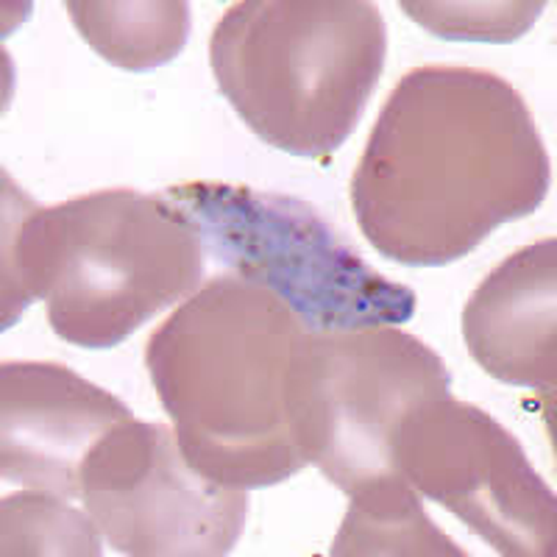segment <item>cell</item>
Segmentation results:
<instances>
[{"mask_svg": "<svg viewBox=\"0 0 557 557\" xmlns=\"http://www.w3.org/2000/svg\"><path fill=\"white\" fill-rule=\"evenodd\" d=\"M549 182V153L513 84L487 70L426 64L382 107L351 178V207L382 257L435 268L532 215Z\"/></svg>", "mask_w": 557, "mask_h": 557, "instance_id": "1", "label": "cell"}, {"mask_svg": "<svg viewBox=\"0 0 557 557\" xmlns=\"http://www.w3.org/2000/svg\"><path fill=\"white\" fill-rule=\"evenodd\" d=\"M307 335L276 293L243 276L209 278L153 330L146 366L193 469L243 491L305 469L290 382Z\"/></svg>", "mask_w": 557, "mask_h": 557, "instance_id": "2", "label": "cell"}, {"mask_svg": "<svg viewBox=\"0 0 557 557\" xmlns=\"http://www.w3.org/2000/svg\"><path fill=\"white\" fill-rule=\"evenodd\" d=\"M3 330L45 301L51 330L82 348H112L203 282V237L165 193L114 187L37 207L9 184Z\"/></svg>", "mask_w": 557, "mask_h": 557, "instance_id": "3", "label": "cell"}, {"mask_svg": "<svg viewBox=\"0 0 557 557\" xmlns=\"http://www.w3.org/2000/svg\"><path fill=\"white\" fill-rule=\"evenodd\" d=\"M387 28L366 0H246L209 39L218 89L248 128L293 157L351 137L380 84Z\"/></svg>", "mask_w": 557, "mask_h": 557, "instance_id": "4", "label": "cell"}, {"mask_svg": "<svg viewBox=\"0 0 557 557\" xmlns=\"http://www.w3.org/2000/svg\"><path fill=\"white\" fill-rule=\"evenodd\" d=\"M165 196L196 223L218 262L276 293L315 335L396 326L416 315V293L374 271L301 198L226 182L176 184Z\"/></svg>", "mask_w": 557, "mask_h": 557, "instance_id": "5", "label": "cell"}, {"mask_svg": "<svg viewBox=\"0 0 557 557\" xmlns=\"http://www.w3.org/2000/svg\"><path fill=\"white\" fill-rule=\"evenodd\" d=\"M451 376L426 343L396 326L310 332L298 348L290 410L307 462L343 494L399 474L393 437L410 412L449 396Z\"/></svg>", "mask_w": 557, "mask_h": 557, "instance_id": "6", "label": "cell"}, {"mask_svg": "<svg viewBox=\"0 0 557 557\" xmlns=\"http://www.w3.org/2000/svg\"><path fill=\"white\" fill-rule=\"evenodd\" d=\"M82 502L117 555L218 557L243 535L248 496L184 457L176 430L126 418L82 466Z\"/></svg>", "mask_w": 557, "mask_h": 557, "instance_id": "7", "label": "cell"}, {"mask_svg": "<svg viewBox=\"0 0 557 557\" xmlns=\"http://www.w3.org/2000/svg\"><path fill=\"white\" fill-rule=\"evenodd\" d=\"M393 466L499 555H555V494L519 441L480 407L451 393L418 407L393 437Z\"/></svg>", "mask_w": 557, "mask_h": 557, "instance_id": "8", "label": "cell"}, {"mask_svg": "<svg viewBox=\"0 0 557 557\" xmlns=\"http://www.w3.org/2000/svg\"><path fill=\"white\" fill-rule=\"evenodd\" d=\"M132 418L117 396L59 362L0 366V474L32 491L82 499V466Z\"/></svg>", "mask_w": 557, "mask_h": 557, "instance_id": "9", "label": "cell"}, {"mask_svg": "<svg viewBox=\"0 0 557 557\" xmlns=\"http://www.w3.org/2000/svg\"><path fill=\"white\" fill-rule=\"evenodd\" d=\"M462 337L485 374L552 393L557 376V240L510 253L471 293Z\"/></svg>", "mask_w": 557, "mask_h": 557, "instance_id": "10", "label": "cell"}, {"mask_svg": "<svg viewBox=\"0 0 557 557\" xmlns=\"http://www.w3.org/2000/svg\"><path fill=\"white\" fill-rule=\"evenodd\" d=\"M70 20L92 51L109 64L134 73L162 67L182 53L190 37V7L182 0L157 3H109V0H70Z\"/></svg>", "mask_w": 557, "mask_h": 557, "instance_id": "11", "label": "cell"}, {"mask_svg": "<svg viewBox=\"0 0 557 557\" xmlns=\"http://www.w3.org/2000/svg\"><path fill=\"white\" fill-rule=\"evenodd\" d=\"M335 557L451 555L466 549L437 530L424 513L416 487L401 474L382 476L351 494V507L332 544Z\"/></svg>", "mask_w": 557, "mask_h": 557, "instance_id": "12", "label": "cell"}, {"mask_svg": "<svg viewBox=\"0 0 557 557\" xmlns=\"http://www.w3.org/2000/svg\"><path fill=\"white\" fill-rule=\"evenodd\" d=\"M45 491L3 496V555H101L103 535L87 510Z\"/></svg>", "mask_w": 557, "mask_h": 557, "instance_id": "13", "label": "cell"}, {"mask_svg": "<svg viewBox=\"0 0 557 557\" xmlns=\"http://www.w3.org/2000/svg\"><path fill=\"white\" fill-rule=\"evenodd\" d=\"M546 3H444V0H405L401 9L407 17L416 20L441 39H471V42H513L524 37L539 20Z\"/></svg>", "mask_w": 557, "mask_h": 557, "instance_id": "14", "label": "cell"}]
</instances>
